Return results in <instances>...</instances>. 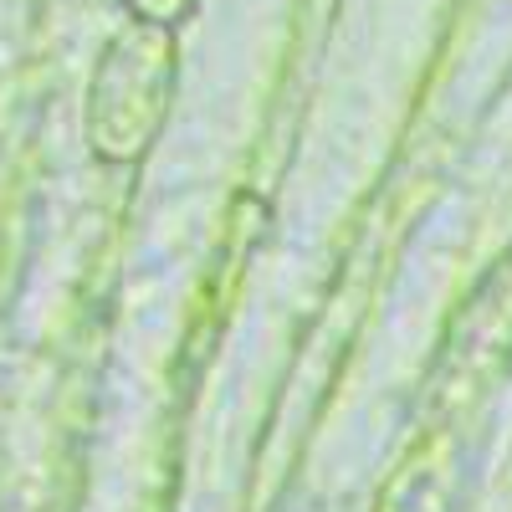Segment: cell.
<instances>
[{
	"instance_id": "1",
	"label": "cell",
	"mask_w": 512,
	"mask_h": 512,
	"mask_svg": "<svg viewBox=\"0 0 512 512\" xmlns=\"http://www.w3.org/2000/svg\"><path fill=\"white\" fill-rule=\"evenodd\" d=\"M180 88V36L175 26H154L128 16L88 77L82 98V134L98 164L128 169L144 164L159 144Z\"/></svg>"
},
{
	"instance_id": "2",
	"label": "cell",
	"mask_w": 512,
	"mask_h": 512,
	"mask_svg": "<svg viewBox=\"0 0 512 512\" xmlns=\"http://www.w3.org/2000/svg\"><path fill=\"white\" fill-rule=\"evenodd\" d=\"M200 0H123V11L134 21H154V26H180L195 16Z\"/></svg>"
}]
</instances>
